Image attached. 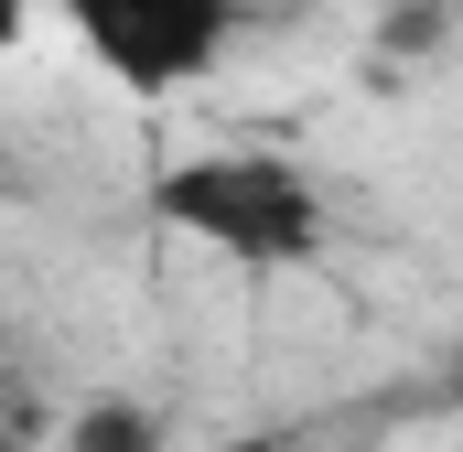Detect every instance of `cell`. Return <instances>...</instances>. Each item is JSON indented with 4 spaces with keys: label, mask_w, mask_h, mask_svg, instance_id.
Returning <instances> with one entry per match:
<instances>
[{
    "label": "cell",
    "mask_w": 463,
    "mask_h": 452,
    "mask_svg": "<svg viewBox=\"0 0 463 452\" xmlns=\"http://www.w3.org/2000/svg\"><path fill=\"white\" fill-rule=\"evenodd\" d=\"M54 11L129 98H173V87L216 76L237 43V0H54Z\"/></svg>",
    "instance_id": "cell-2"
},
{
    "label": "cell",
    "mask_w": 463,
    "mask_h": 452,
    "mask_svg": "<svg viewBox=\"0 0 463 452\" xmlns=\"http://www.w3.org/2000/svg\"><path fill=\"white\" fill-rule=\"evenodd\" d=\"M0 452H22V420H0Z\"/></svg>",
    "instance_id": "cell-6"
},
{
    "label": "cell",
    "mask_w": 463,
    "mask_h": 452,
    "mask_svg": "<svg viewBox=\"0 0 463 452\" xmlns=\"http://www.w3.org/2000/svg\"><path fill=\"white\" fill-rule=\"evenodd\" d=\"M216 452H313V431H237V442H216Z\"/></svg>",
    "instance_id": "cell-4"
},
{
    "label": "cell",
    "mask_w": 463,
    "mask_h": 452,
    "mask_svg": "<svg viewBox=\"0 0 463 452\" xmlns=\"http://www.w3.org/2000/svg\"><path fill=\"white\" fill-rule=\"evenodd\" d=\"M151 216L248 269H291L324 248V184L291 151H194V162L151 173Z\"/></svg>",
    "instance_id": "cell-1"
},
{
    "label": "cell",
    "mask_w": 463,
    "mask_h": 452,
    "mask_svg": "<svg viewBox=\"0 0 463 452\" xmlns=\"http://www.w3.org/2000/svg\"><path fill=\"white\" fill-rule=\"evenodd\" d=\"M65 452H162V410L151 399H87L65 420Z\"/></svg>",
    "instance_id": "cell-3"
},
{
    "label": "cell",
    "mask_w": 463,
    "mask_h": 452,
    "mask_svg": "<svg viewBox=\"0 0 463 452\" xmlns=\"http://www.w3.org/2000/svg\"><path fill=\"white\" fill-rule=\"evenodd\" d=\"M22 22H33V0H0V54L22 43Z\"/></svg>",
    "instance_id": "cell-5"
}]
</instances>
